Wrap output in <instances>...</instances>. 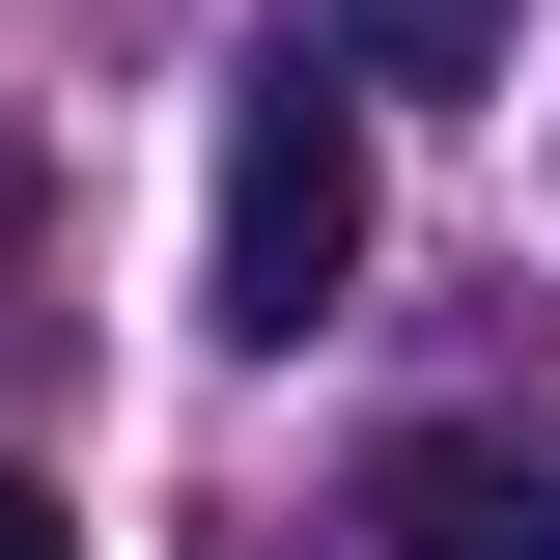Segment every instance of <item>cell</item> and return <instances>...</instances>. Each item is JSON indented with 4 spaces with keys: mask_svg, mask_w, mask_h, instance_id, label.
I'll list each match as a JSON object with an SVG mask.
<instances>
[{
    "mask_svg": "<svg viewBox=\"0 0 560 560\" xmlns=\"http://www.w3.org/2000/svg\"><path fill=\"white\" fill-rule=\"evenodd\" d=\"M337 280H364V84L308 57V28H280V57L224 84V253H197V308L280 364L308 308H337Z\"/></svg>",
    "mask_w": 560,
    "mask_h": 560,
    "instance_id": "cell-1",
    "label": "cell"
},
{
    "mask_svg": "<svg viewBox=\"0 0 560 560\" xmlns=\"http://www.w3.org/2000/svg\"><path fill=\"white\" fill-rule=\"evenodd\" d=\"M364 533H393V560H560V448L420 420V448H364Z\"/></svg>",
    "mask_w": 560,
    "mask_h": 560,
    "instance_id": "cell-2",
    "label": "cell"
},
{
    "mask_svg": "<svg viewBox=\"0 0 560 560\" xmlns=\"http://www.w3.org/2000/svg\"><path fill=\"white\" fill-rule=\"evenodd\" d=\"M308 57H337L364 113H393V84L448 113V84H504V57H533V0H308Z\"/></svg>",
    "mask_w": 560,
    "mask_h": 560,
    "instance_id": "cell-3",
    "label": "cell"
},
{
    "mask_svg": "<svg viewBox=\"0 0 560 560\" xmlns=\"http://www.w3.org/2000/svg\"><path fill=\"white\" fill-rule=\"evenodd\" d=\"M0 560H84V504H57V477H0Z\"/></svg>",
    "mask_w": 560,
    "mask_h": 560,
    "instance_id": "cell-4",
    "label": "cell"
}]
</instances>
